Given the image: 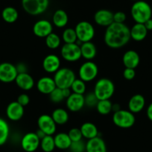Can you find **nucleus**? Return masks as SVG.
Wrapping results in <instances>:
<instances>
[{
  "label": "nucleus",
  "mask_w": 152,
  "mask_h": 152,
  "mask_svg": "<svg viewBox=\"0 0 152 152\" xmlns=\"http://www.w3.org/2000/svg\"><path fill=\"white\" fill-rule=\"evenodd\" d=\"M24 113V107L20 104L17 101L9 103L6 107L7 117L13 122H17L23 119Z\"/></svg>",
  "instance_id": "nucleus-15"
},
{
  "label": "nucleus",
  "mask_w": 152,
  "mask_h": 152,
  "mask_svg": "<svg viewBox=\"0 0 152 152\" xmlns=\"http://www.w3.org/2000/svg\"><path fill=\"white\" fill-rule=\"evenodd\" d=\"M40 139L36 132H29L25 134L21 140V147L26 152H34L40 147Z\"/></svg>",
  "instance_id": "nucleus-12"
},
{
  "label": "nucleus",
  "mask_w": 152,
  "mask_h": 152,
  "mask_svg": "<svg viewBox=\"0 0 152 152\" xmlns=\"http://www.w3.org/2000/svg\"><path fill=\"white\" fill-rule=\"evenodd\" d=\"M9 125L5 119L0 117V146L6 143L9 137Z\"/></svg>",
  "instance_id": "nucleus-30"
},
{
  "label": "nucleus",
  "mask_w": 152,
  "mask_h": 152,
  "mask_svg": "<svg viewBox=\"0 0 152 152\" xmlns=\"http://www.w3.org/2000/svg\"><path fill=\"white\" fill-rule=\"evenodd\" d=\"M66 106L71 112H78L85 106L84 96L72 93V94L66 99Z\"/></svg>",
  "instance_id": "nucleus-14"
},
{
  "label": "nucleus",
  "mask_w": 152,
  "mask_h": 152,
  "mask_svg": "<svg viewBox=\"0 0 152 152\" xmlns=\"http://www.w3.org/2000/svg\"><path fill=\"white\" fill-rule=\"evenodd\" d=\"M78 41L83 43L92 41L95 37V28L92 23L88 21H81L75 27Z\"/></svg>",
  "instance_id": "nucleus-7"
},
{
  "label": "nucleus",
  "mask_w": 152,
  "mask_h": 152,
  "mask_svg": "<svg viewBox=\"0 0 152 152\" xmlns=\"http://www.w3.org/2000/svg\"><path fill=\"white\" fill-rule=\"evenodd\" d=\"M17 102L25 107L30 103V97L28 95L26 94V93H22L18 96Z\"/></svg>",
  "instance_id": "nucleus-42"
},
{
  "label": "nucleus",
  "mask_w": 152,
  "mask_h": 152,
  "mask_svg": "<svg viewBox=\"0 0 152 152\" xmlns=\"http://www.w3.org/2000/svg\"><path fill=\"white\" fill-rule=\"evenodd\" d=\"M145 105V99L141 94H135L130 99L128 102V110L133 113H139L141 112Z\"/></svg>",
  "instance_id": "nucleus-22"
},
{
  "label": "nucleus",
  "mask_w": 152,
  "mask_h": 152,
  "mask_svg": "<svg viewBox=\"0 0 152 152\" xmlns=\"http://www.w3.org/2000/svg\"><path fill=\"white\" fill-rule=\"evenodd\" d=\"M38 129L43 131L46 135L52 136L57 130V125L52 116L48 114H42L37 119Z\"/></svg>",
  "instance_id": "nucleus-11"
},
{
  "label": "nucleus",
  "mask_w": 152,
  "mask_h": 152,
  "mask_svg": "<svg viewBox=\"0 0 152 152\" xmlns=\"http://www.w3.org/2000/svg\"><path fill=\"white\" fill-rule=\"evenodd\" d=\"M2 18L7 23H15L19 18L18 11L14 7H6L2 11Z\"/></svg>",
  "instance_id": "nucleus-29"
},
{
  "label": "nucleus",
  "mask_w": 152,
  "mask_h": 152,
  "mask_svg": "<svg viewBox=\"0 0 152 152\" xmlns=\"http://www.w3.org/2000/svg\"><path fill=\"white\" fill-rule=\"evenodd\" d=\"M136 76L135 69L125 68L123 71V77L125 79L128 81H131L134 79Z\"/></svg>",
  "instance_id": "nucleus-41"
},
{
  "label": "nucleus",
  "mask_w": 152,
  "mask_h": 152,
  "mask_svg": "<svg viewBox=\"0 0 152 152\" xmlns=\"http://www.w3.org/2000/svg\"><path fill=\"white\" fill-rule=\"evenodd\" d=\"M45 39H46L45 43H46V46L49 49L54 50V49H57L58 48H59L60 46H61V38L56 33L52 32L49 36L46 37Z\"/></svg>",
  "instance_id": "nucleus-32"
},
{
  "label": "nucleus",
  "mask_w": 152,
  "mask_h": 152,
  "mask_svg": "<svg viewBox=\"0 0 152 152\" xmlns=\"http://www.w3.org/2000/svg\"><path fill=\"white\" fill-rule=\"evenodd\" d=\"M61 55L63 59L67 62H76L81 57V47L78 43H64L61 49Z\"/></svg>",
  "instance_id": "nucleus-9"
},
{
  "label": "nucleus",
  "mask_w": 152,
  "mask_h": 152,
  "mask_svg": "<svg viewBox=\"0 0 152 152\" xmlns=\"http://www.w3.org/2000/svg\"><path fill=\"white\" fill-rule=\"evenodd\" d=\"M18 72L16 65L9 62L0 64V81L5 84L15 81Z\"/></svg>",
  "instance_id": "nucleus-10"
},
{
  "label": "nucleus",
  "mask_w": 152,
  "mask_h": 152,
  "mask_svg": "<svg viewBox=\"0 0 152 152\" xmlns=\"http://www.w3.org/2000/svg\"><path fill=\"white\" fill-rule=\"evenodd\" d=\"M17 87L24 91H28L34 87V80L29 73H18L15 79Z\"/></svg>",
  "instance_id": "nucleus-19"
},
{
  "label": "nucleus",
  "mask_w": 152,
  "mask_h": 152,
  "mask_svg": "<svg viewBox=\"0 0 152 152\" xmlns=\"http://www.w3.org/2000/svg\"><path fill=\"white\" fill-rule=\"evenodd\" d=\"M42 66L46 72L49 74L55 73L61 68V60L58 55L50 54L45 57L42 63Z\"/></svg>",
  "instance_id": "nucleus-16"
},
{
  "label": "nucleus",
  "mask_w": 152,
  "mask_h": 152,
  "mask_svg": "<svg viewBox=\"0 0 152 152\" xmlns=\"http://www.w3.org/2000/svg\"><path fill=\"white\" fill-rule=\"evenodd\" d=\"M115 85L109 78H102L96 81L93 93L99 100H107L114 94Z\"/></svg>",
  "instance_id": "nucleus-3"
},
{
  "label": "nucleus",
  "mask_w": 152,
  "mask_h": 152,
  "mask_svg": "<svg viewBox=\"0 0 152 152\" xmlns=\"http://www.w3.org/2000/svg\"><path fill=\"white\" fill-rule=\"evenodd\" d=\"M96 110L101 115H108L113 112V103L110 99L107 100H99L96 104Z\"/></svg>",
  "instance_id": "nucleus-31"
},
{
  "label": "nucleus",
  "mask_w": 152,
  "mask_h": 152,
  "mask_svg": "<svg viewBox=\"0 0 152 152\" xmlns=\"http://www.w3.org/2000/svg\"><path fill=\"white\" fill-rule=\"evenodd\" d=\"M49 96L50 100L54 103H61L65 99L64 95H63L62 89L58 88V87H56Z\"/></svg>",
  "instance_id": "nucleus-36"
},
{
  "label": "nucleus",
  "mask_w": 152,
  "mask_h": 152,
  "mask_svg": "<svg viewBox=\"0 0 152 152\" xmlns=\"http://www.w3.org/2000/svg\"><path fill=\"white\" fill-rule=\"evenodd\" d=\"M93 18L98 26L107 28L113 23V13L110 10L101 9L95 13Z\"/></svg>",
  "instance_id": "nucleus-17"
},
{
  "label": "nucleus",
  "mask_w": 152,
  "mask_h": 152,
  "mask_svg": "<svg viewBox=\"0 0 152 152\" xmlns=\"http://www.w3.org/2000/svg\"><path fill=\"white\" fill-rule=\"evenodd\" d=\"M36 134H37V135L38 136V137L40 139V140H41L42 139L45 137V136H46V134H45L43 131H41V130H40V129L37 130V131L36 132Z\"/></svg>",
  "instance_id": "nucleus-47"
},
{
  "label": "nucleus",
  "mask_w": 152,
  "mask_h": 152,
  "mask_svg": "<svg viewBox=\"0 0 152 152\" xmlns=\"http://www.w3.org/2000/svg\"><path fill=\"white\" fill-rule=\"evenodd\" d=\"M69 22V17L67 13L63 9H58L54 12L52 16V24L57 28H64L66 26Z\"/></svg>",
  "instance_id": "nucleus-25"
},
{
  "label": "nucleus",
  "mask_w": 152,
  "mask_h": 152,
  "mask_svg": "<svg viewBox=\"0 0 152 152\" xmlns=\"http://www.w3.org/2000/svg\"><path fill=\"white\" fill-rule=\"evenodd\" d=\"M148 32V31L146 29L144 24H142V23H135L130 28L131 39L137 42L142 41L147 37Z\"/></svg>",
  "instance_id": "nucleus-23"
},
{
  "label": "nucleus",
  "mask_w": 152,
  "mask_h": 152,
  "mask_svg": "<svg viewBox=\"0 0 152 152\" xmlns=\"http://www.w3.org/2000/svg\"><path fill=\"white\" fill-rule=\"evenodd\" d=\"M121 108H120V106H119V104H113V108H112V110L113 112H116V111L119 110Z\"/></svg>",
  "instance_id": "nucleus-48"
},
{
  "label": "nucleus",
  "mask_w": 152,
  "mask_h": 152,
  "mask_svg": "<svg viewBox=\"0 0 152 152\" xmlns=\"http://www.w3.org/2000/svg\"><path fill=\"white\" fill-rule=\"evenodd\" d=\"M55 147L61 150H66L69 148L72 144V140H70L68 134L66 133H58L54 137Z\"/></svg>",
  "instance_id": "nucleus-27"
},
{
  "label": "nucleus",
  "mask_w": 152,
  "mask_h": 152,
  "mask_svg": "<svg viewBox=\"0 0 152 152\" xmlns=\"http://www.w3.org/2000/svg\"><path fill=\"white\" fill-rule=\"evenodd\" d=\"M131 40L130 28L125 23H113L107 27L104 35V41L110 49H121Z\"/></svg>",
  "instance_id": "nucleus-1"
},
{
  "label": "nucleus",
  "mask_w": 152,
  "mask_h": 152,
  "mask_svg": "<svg viewBox=\"0 0 152 152\" xmlns=\"http://www.w3.org/2000/svg\"><path fill=\"white\" fill-rule=\"evenodd\" d=\"M80 130H81L83 137L87 139V140L95 138L99 135V131H98L97 127L92 122H84L81 126Z\"/></svg>",
  "instance_id": "nucleus-26"
},
{
  "label": "nucleus",
  "mask_w": 152,
  "mask_h": 152,
  "mask_svg": "<svg viewBox=\"0 0 152 152\" xmlns=\"http://www.w3.org/2000/svg\"><path fill=\"white\" fill-rule=\"evenodd\" d=\"M133 1H134V2H137V1H140V0H133Z\"/></svg>",
  "instance_id": "nucleus-49"
},
{
  "label": "nucleus",
  "mask_w": 152,
  "mask_h": 152,
  "mask_svg": "<svg viewBox=\"0 0 152 152\" xmlns=\"http://www.w3.org/2000/svg\"><path fill=\"white\" fill-rule=\"evenodd\" d=\"M40 148L44 152H52L55 147L54 137L50 135H46L40 140Z\"/></svg>",
  "instance_id": "nucleus-33"
},
{
  "label": "nucleus",
  "mask_w": 152,
  "mask_h": 152,
  "mask_svg": "<svg viewBox=\"0 0 152 152\" xmlns=\"http://www.w3.org/2000/svg\"><path fill=\"white\" fill-rule=\"evenodd\" d=\"M131 14L136 23L144 24L151 18L152 9L151 5L145 1L140 0L134 2L131 8Z\"/></svg>",
  "instance_id": "nucleus-2"
},
{
  "label": "nucleus",
  "mask_w": 152,
  "mask_h": 152,
  "mask_svg": "<svg viewBox=\"0 0 152 152\" xmlns=\"http://www.w3.org/2000/svg\"><path fill=\"white\" fill-rule=\"evenodd\" d=\"M144 26H145L146 29H147L148 31H152V19L151 18L149 19L148 20H147V21L144 23Z\"/></svg>",
  "instance_id": "nucleus-46"
},
{
  "label": "nucleus",
  "mask_w": 152,
  "mask_h": 152,
  "mask_svg": "<svg viewBox=\"0 0 152 152\" xmlns=\"http://www.w3.org/2000/svg\"><path fill=\"white\" fill-rule=\"evenodd\" d=\"M122 63L125 68L136 69L140 63V57L134 50H128L122 57Z\"/></svg>",
  "instance_id": "nucleus-21"
},
{
  "label": "nucleus",
  "mask_w": 152,
  "mask_h": 152,
  "mask_svg": "<svg viewBox=\"0 0 152 152\" xmlns=\"http://www.w3.org/2000/svg\"><path fill=\"white\" fill-rule=\"evenodd\" d=\"M62 92H63V95H64V98H65L66 99L67 98H68L69 96L70 95L72 94V90H71V89H70V88L63 89Z\"/></svg>",
  "instance_id": "nucleus-45"
},
{
  "label": "nucleus",
  "mask_w": 152,
  "mask_h": 152,
  "mask_svg": "<svg viewBox=\"0 0 152 152\" xmlns=\"http://www.w3.org/2000/svg\"><path fill=\"white\" fill-rule=\"evenodd\" d=\"M84 101H85V105H87V107H96V104L99 100L96 97L95 93L93 92H91L84 96Z\"/></svg>",
  "instance_id": "nucleus-38"
},
{
  "label": "nucleus",
  "mask_w": 152,
  "mask_h": 152,
  "mask_svg": "<svg viewBox=\"0 0 152 152\" xmlns=\"http://www.w3.org/2000/svg\"><path fill=\"white\" fill-rule=\"evenodd\" d=\"M69 137L70 140H72V142H77L80 141V140H82L83 136L81 134V131L80 130V128H72L69 131V132L67 133Z\"/></svg>",
  "instance_id": "nucleus-37"
},
{
  "label": "nucleus",
  "mask_w": 152,
  "mask_h": 152,
  "mask_svg": "<svg viewBox=\"0 0 152 152\" xmlns=\"http://www.w3.org/2000/svg\"><path fill=\"white\" fill-rule=\"evenodd\" d=\"M81 47V57L86 60V61H93L96 56L97 54V49L96 45L93 43L90 42H86L80 45Z\"/></svg>",
  "instance_id": "nucleus-24"
},
{
  "label": "nucleus",
  "mask_w": 152,
  "mask_h": 152,
  "mask_svg": "<svg viewBox=\"0 0 152 152\" xmlns=\"http://www.w3.org/2000/svg\"><path fill=\"white\" fill-rule=\"evenodd\" d=\"M56 87L60 89L70 88L76 79L75 74L72 69L67 67L60 68L53 77Z\"/></svg>",
  "instance_id": "nucleus-4"
},
{
  "label": "nucleus",
  "mask_w": 152,
  "mask_h": 152,
  "mask_svg": "<svg viewBox=\"0 0 152 152\" xmlns=\"http://www.w3.org/2000/svg\"><path fill=\"white\" fill-rule=\"evenodd\" d=\"M51 116L57 125H65L69 119L68 112L63 108H57L54 110Z\"/></svg>",
  "instance_id": "nucleus-28"
},
{
  "label": "nucleus",
  "mask_w": 152,
  "mask_h": 152,
  "mask_svg": "<svg viewBox=\"0 0 152 152\" xmlns=\"http://www.w3.org/2000/svg\"><path fill=\"white\" fill-rule=\"evenodd\" d=\"M126 14L122 11H117L113 14V22L117 23H125L126 20Z\"/></svg>",
  "instance_id": "nucleus-40"
},
{
  "label": "nucleus",
  "mask_w": 152,
  "mask_h": 152,
  "mask_svg": "<svg viewBox=\"0 0 152 152\" xmlns=\"http://www.w3.org/2000/svg\"><path fill=\"white\" fill-rule=\"evenodd\" d=\"M61 40L64 43H75L78 42V38L76 35L75 28H67L64 29L61 36Z\"/></svg>",
  "instance_id": "nucleus-34"
},
{
  "label": "nucleus",
  "mask_w": 152,
  "mask_h": 152,
  "mask_svg": "<svg viewBox=\"0 0 152 152\" xmlns=\"http://www.w3.org/2000/svg\"><path fill=\"white\" fill-rule=\"evenodd\" d=\"M72 93H77V94L84 95L86 93L87 90V86H86V82L82 81L80 78H76L74 82L72 84L70 87Z\"/></svg>",
  "instance_id": "nucleus-35"
},
{
  "label": "nucleus",
  "mask_w": 152,
  "mask_h": 152,
  "mask_svg": "<svg viewBox=\"0 0 152 152\" xmlns=\"http://www.w3.org/2000/svg\"><path fill=\"white\" fill-rule=\"evenodd\" d=\"M146 114H147V117L148 119L152 122V103L148 106L147 110H146Z\"/></svg>",
  "instance_id": "nucleus-44"
},
{
  "label": "nucleus",
  "mask_w": 152,
  "mask_h": 152,
  "mask_svg": "<svg viewBox=\"0 0 152 152\" xmlns=\"http://www.w3.org/2000/svg\"><path fill=\"white\" fill-rule=\"evenodd\" d=\"M36 87L38 91L42 94L49 95L57 87L53 78L44 76L38 80L36 84Z\"/></svg>",
  "instance_id": "nucleus-18"
},
{
  "label": "nucleus",
  "mask_w": 152,
  "mask_h": 152,
  "mask_svg": "<svg viewBox=\"0 0 152 152\" xmlns=\"http://www.w3.org/2000/svg\"><path fill=\"white\" fill-rule=\"evenodd\" d=\"M17 67V70L18 72V73H25L28 72V68L26 66V65L23 63H19L18 64L16 65Z\"/></svg>",
  "instance_id": "nucleus-43"
},
{
  "label": "nucleus",
  "mask_w": 152,
  "mask_h": 152,
  "mask_svg": "<svg viewBox=\"0 0 152 152\" xmlns=\"http://www.w3.org/2000/svg\"><path fill=\"white\" fill-rule=\"evenodd\" d=\"M112 119L116 126L124 129L131 128L136 122L135 115L129 110L120 109L116 112H114Z\"/></svg>",
  "instance_id": "nucleus-5"
},
{
  "label": "nucleus",
  "mask_w": 152,
  "mask_h": 152,
  "mask_svg": "<svg viewBox=\"0 0 152 152\" xmlns=\"http://www.w3.org/2000/svg\"><path fill=\"white\" fill-rule=\"evenodd\" d=\"M53 32V24L47 20H40L33 26V33L37 37L46 38Z\"/></svg>",
  "instance_id": "nucleus-13"
},
{
  "label": "nucleus",
  "mask_w": 152,
  "mask_h": 152,
  "mask_svg": "<svg viewBox=\"0 0 152 152\" xmlns=\"http://www.w3.org/2000/svg\"><path fill=\"white\" fill-rule=\"evenodd\" d=\"M69 149L71 151V152H84L86 151V143H84L82 140L72 142Z\"/></svg>",
  "instance_id": "nucleus-39"
},
{
  "label": "nucleus",
  "mask_w": 152,
  "mask_h": 152,
  "mask_svg": "<svg viewBox=\"0 0 152 152\" xmlns=\"http://www.w3.org/2000/svg\"><path fill=\"white\" fill-rule=\"evenodd\" d=\"M86 152H107V145L104 140L100 137L87 140L86 142Z\"/></svg>",
  "instance_id": "nucleus-20"
},
{
  "label": "nucleus",
  "mask_w": 152,
  "mask_h": 152,
  "mask_svg": "<svg viewBox=\"0 0 152 152\" xmlns=\"http://www.w3.org/2000/svg\"><path fill=\"white\" fill-rule=\"evenodd\" d=\"M99 68L96 63L92 61H87L81 64L78 69V77L84 82H90L97 77Z\"/></svg>",
  "instance_id": "nucleus-8"
},
{
  "label": "nucleus",
  "mask_w": 152,
  "mask_h": 152,
  "mask_svg": "<svg viewBox=\"0 0 152 152\" xmlns=\"http://www.w3.org/2000/svg\"><path fill=\"white\" fill-rule=\"evenodd\" d=\"M49 0H22V7L27 14L31 16L43 14L47 11Z\"/></svg>",
  "instance_id": "nucleus-6"
}]
</instances>
